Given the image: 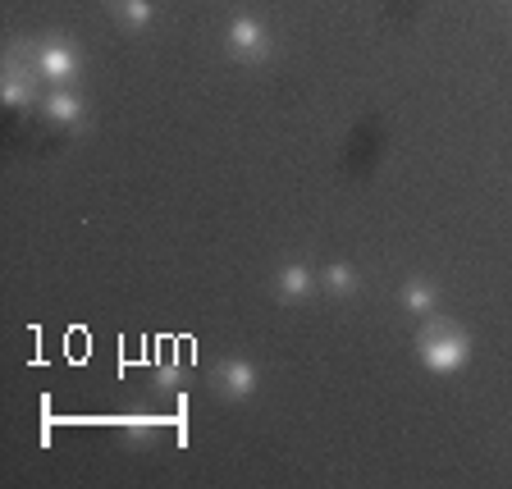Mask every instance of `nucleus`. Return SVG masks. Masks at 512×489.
<instances>
[{
	"label": "nucleus",
	"mask_w": 512,
	"mask_h": 489,
	"mask_svg": "<svg viewBox=\"0 0 512 489\" xmlns=\"http://www.w3.org/2000/svg\"><path fill=\"white\" fill-rule=\"evenodd\" d=\"M206 384H211V394L224 398V403H247V398L261 389V366L252 362V357H220V362L211 366V375H206Z\"/></svg>",
	"instance_id": "nucleus-4"
},
{
	"label": "nucleus",
	"mask_w": 512,
	"mask_h": 489,
	"mask_svg": "<svg viewBox=\"0 0 512 489\" xmlns=\"http://www.w3.org/2000/svg\"><path fill=\"white\" fill-rule=\"evenodd\" d=\"M316 293H320V270H311L302 256H293V261H284V266L275 270V302L302 307V302H311Z\"/></svg>",
	"instance_id": "nucleus-6"
},
{
	"label": "nucleus",
	"mask_w": 512,
	"mask_h": 489,
	"mask_svg": "<svg viewBox=\"0 0 512 489\" xmlns=\"http://www.w3.org/2000/svg\"><path fill=\"white\" fill-rule=\"evenodd\" d=\"M19 42V51L28 55V64L37 69V78H42L46 87H78L83 83V51H78L64 32H42V37H14Z\"/></svg>",
	"instance_id": "nucleus-2"
},
{
	"label": "nucleus",
	"mask_w": 512,
	"mask_h": 489,
	"mask_svg": "<svg viewBox=\"0 0 512 489\" xmlns=\"http://www.w3.org/2000/svg\"><path fill=\"white\" fill-rule=\"evenodd\" d=\"M42 119L55 128H69V133H83L87 128V96L78 87H46L42 92Z\"/></svg>",
	"instance_id": "nucleus-5"
},
{
	"label": "nucleus",
	"mask_w": 512,
	"mask_h": 489,
	"mask_svg": "<svg viewBox=\"0 0 512 489\" xmlns=\"http://www.w3.org/2000/svg\"><path fill=\"white\" fill-rule=\"evenodd\" d=\"M416 357L430 375H462L471 362V334L448 316H426L416 330Z\"/></svg>",
	"instance_id": "nucleus-1"
},
{
	"label": "nucleus",
	"mask_w": 512,
	"mask_h": 489,
	"mask_svg": "<svg viewBox=\"0 0 512 489\" xmlns=\"http://www.w3.org/2000/svg\"><path fill=\"white\" fill-rule=\"evenodd\" d=\"M398 307L407 311V316H435V307H439V284L435 279H426V275H407L403 284H398Z\"/></svg>",
	"instance_id": "nucleus-7"
},
{
	"label": "nucleus",
	"mask_w": 512,
	"mask_h": 489,
	"mask_svg": "<svg viewBox=\"0 0 512 489\" xmlns=\"http://www.w3.org/2000/svg\"><path fill=\"white\" fill-rule=\"evenodd\" d=\"M320 293L330 302H352L357 293H362V275H357V266L352 261H330V266L320 270Z\"/></svg>",
	"instance_id": "nucleus-8"
},
{
	"label": "nucleus",
	"mask_w": 512,
	"mask_h": 489,
	"mask_svg": "<svg viewBox=\"0 0 512 489\" xmlns=\"http://www.w3.org/2000/svg\"><path fill=\"white\" fill-rule=\"evenodd\" d=\"M151 389H156V394H174V398H183V403H188L192 371H188V366H179V362H160L156 371H151Z\"/></svg>",
	"instance_id": "nucleus-10"
},
{
	"label": "nucleus",
	"mask_w": 512,
	"mask_h": 489,
	"mask_svg": "<svg viewBox=\"0 0 512 489\" xmlns=\"http://www.w3.org/2000/svg\"><path fill=\"white\" fill-rule=\"evenodd\" d=\"M110 19L124 32H151L160 23V5L156 0H110Z\"/></svg>",
	"instance_id": "nucleus-9"
},
{
	"label": "nucleus",
	"mask_w": 512,
	"mask_h": 489,
	"mask_svg": "<svg viewBox=\"0 0 512 489\" xmlns=\"http://www.w3.org/2000/svg\"><path fill=\"white\" fill-rule=\"evenodd\" d=\"M224 51L234 55L238 64H270V55H275L270 23L247 14V10H238L234 19L224 23Z\"/></svg>",
	"instance_id": "nucleus-3"
}]
</instances>
